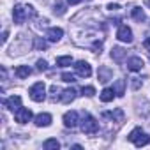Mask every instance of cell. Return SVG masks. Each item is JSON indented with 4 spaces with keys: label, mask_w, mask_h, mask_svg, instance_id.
<instances>
[{
    "label": "cell",
    "mask_w": 150,
    "mask_h": 150,
    "mask_svg": "<svg viewBox=\"0 0 150 150\" xmlns=\"http://www.w3.org/2000/svg\"><path fill=\"white\" fill-rule=\"evenodd\" d=\"M97 129H99L97 120H96L92 115H85L83 120H81V131H83L85 134H96Z\"/></svg>",
    "instance_id": "cell-4"
},
{
    "label": "cell",
    "mask_w": 150,
    "mask_h": 150,
    "mask_svg": "<svg viewBox=\"0 0 150 150\" xmlns=\"http://www.w3.org/2000/svg\"><path fill=\"white\" fill-rule=\"evenodd\" d=\"M62 35H64V30L58 28V27H51V28H48V32H46V37H48L51 42H58V41L62 39Z\"/></svg>",
    "instance_id": "cell-10"
},
{
    "label": "cell",
    "mask_w": 150,
    "mask_h": 150,
    "mask_svg": "<svg viewBox=\"0 0 150 150\" xmlns=\"http://www.w3.org/2000/svg\"><path fill=\"white\" fill-rule=\"evenodd\" d=\"M76 96H78V92L74 90V88H65V90L60 94V101H62L64 104H69V103H72L74 99H76Z\"/></svg>",
    "instance_id": "cell-11"
},
{
    "label": "cell",
    "mask_w": 150,
    "mask_h": 150,
    "mask_svg": "<svg viewBox=\"0 0 150 150\" xmlns=\"http://www.w3.org/2000/svg\"><path fill=\"white\" fill-rule=\"evenodd\" d=\"M81 94L87 96V97H92V96L96 94V88H94V87H83V88H81Z\"/></svg>",
    "instance_id": "cell-26"
},
{
    "label": "cell",
    "mask_w": 150,
    "mask_h": 150,
    "mask_svg": "<svg viewBox=\"0 0 150 150\" xmlns=\"http://www.w3.org/2000/svg\"><path fill=\"white\" fill-rule=\"evenodd\" d=\"M55 14H58V16H62L64 13H65V4H62V2H57L55 4Z\"/></svg>",
    "instance_id": "cell-23"
},
{
    "label": "cell",
    "mask_w": 150,
    "mask_h": 150,
    "mask_svg": "<svg viewBox=\"0 0 150 150\" xmlns=\"http://www.w3.org/2000/svg\"><path fill=\"white\" fill-rule=\"evenodd\" d=\"M50 92H51V99H53V101H55V99H57V96H58V92H60V90H58V87H57V85H53V87H51V88H50Z\"/></svg>",
    "instance_id": "cell-28"
},
{
    "label": "cell",
    "mask_w": 150,
    "mask_h": 150,
    "mask_svg": "<svg viewBox=\"0 0 150 150\" xmlns=\"http://www.w3.org/2000/svg\"><path fill=\"white\" fill-rule=\"evenodd\" d=\"M80 2H81V0H67L69 6H76V4H80Z\"/></svg>",
    "instance_id": "cell-33"
},
{
    "label": "cell",
    "mask_w": 150,
    "mask_h": 150,
    "mask_svg": "<svg viewBox=\"0 0 150 150\" xmlns=\"http://www.w3.org/2000/svg\"><path fill=\"white\" fill-rule=\"evenodd\" d=\"M113 97H115L113 88H104V90L101 92V101H103V103H110V101H113Z\"/></svg>",
    "instance_id": "cell-18"
},
{
    "label": "cell",
    "mask_w": 150,
    "mask_h": 150,
    "mask_svg": "<svg viewBox=\"0 0 150 150\" xmlns=\"http://www.w3.org/2000/svg\"><path fill=\"white\" fill-rule=\"evenodd\" d=\"M72 64V57H58L57 58V65L58 67H67Z\"/></svg>",
    "instance_id": "cell-21"
},
{
    "label": "cell",
    "mask_w": 150,
    "mask_h": 150,
    "mask_svg": "<svg viewBox=\"0 0 150 150\" xmlns=\"http://www.w3.org/2000/svg\"><path fill=\"white\" fill-rule=\"evenodd\" d=\"M145 6H146V7H150V0H145Z\"/></svg>",
    "instance_id": "cell-34"
},
{
    "label": "cell",
    "mask_w": 150,
    "mask_h": 150,
    "mask_svg": "<svg viewBox=\"0 0 150 150\" xmlns=\"http://www.w3.org/2000/svg\"><path fill=\"white\" fill-rule=\"evenodd\" d=\"M76 124H78V111H67L65 115H64V125L65 127H76Z\"/></svg>",
    "instance_id": "cell-9"
},
{
    "label": "cell",
    "mask_w": 150,
    "mask_h": 150,
    "mask_svg": "<svg viewBox=\"0 0 150 150\" xmlns=\"http://www.w3.org/2000/svg\"><path fill=\"white\" fill-rule=\"evenodd\" d=\"M14 72H16V76H18L20 80H23V78H28L30 74H32V69H30L28 65H18Z\"/></svg>",
    "instance_id": "cell-16"
},
{
    "label": "cell",
    "mask_w": 150,
    "mask_h": 150,
    "mask_svg": "<svg viewBox=\"0 0 150 150\" xmlns=\"http://www.w3.org/2000/svg\"><path fill=\"white\" fill-rule=\"evenodd\" d=\"M124 57H125V50H124V48H118V46H117V48H113V50H111V58H113V60L122 62V60H124Z\"/></svg>",
    "instance_id": "cell-17"
},
{
    "label": "cell",
    "mask_w": 150,
    "mask_h": 150,
    "mask_svg": "<svg viewBox=\"0 0 150 150\" xmlns=\"http://www.w3.org/2000/svg\"><path fill=\"white\" fill-rule=\"evenodd\" d=\"M14 120L18 124H27V122L32 120V111L28 108H20V110L14 111Z\"/></svg>",
    "instance_id": "cell-6"
},
{
    "label": "cell",
    "mask_w": 150,
    "mask_h": 150,
    "mask_svg": "<svg viewBox=\"0 0 150 150\" xmlns=\"http://www.w3.org/2000/svg\"><path fill=\"white\" fill-rule=\"evenodd\" d=\"M7 35H9V32H7V30H4V34H2V42H4V44L7 42Z\"/></svg>",
    "instance_id": "cell-31"
},
{
    "label": "cell",
    "mask_w": 150,
    "mask_h": 150,
    "mask_svg": "<svg viewBox=\"0 0 150 150\" xmlns=\"http://www.w3.org/2000/svg\"><path fill=\"white\" fill-rule=\"evenodd\" d=\"M46 69H48V62L42 60V58L37 60V71H46Z\"/></svg>",
    "instance_id": "cell-27"
},
{
    "label": "cell",
    "mask_w": 150,
    "mask_h": 150,
    "mask_svg": "<svg viewBox=\"0 0 150 150\" xmlns=\"http://www.w3.org/2000/svg\"><path fill=\"white\" fill-rule=\"evenodd\" d=\"M97 76H99V81L106 83V81H110V80H111V76H113V71H111L110 67L103 65V67H99V72H97Z\"/></svg>",
    "instance_id": "cell-13"
},
{
    "label": "cell",
    "mask_w": 150,
    "mask_h": 150,
    "mask_svg": "<svg viewBox=\"0 0 150 150\" xmlns=\"http://www.w3.org/2000/svg\"><path fill=\"white\" fill-rule=\"evenodd\" d=\"M117 37L122 42H132V30L127 25H120L118 30H117Z\"/></svg>",
    "instance_id": "cell-7"
},
{
    "label": "cell",
    "mask_w": 150,
    "mask_h": 150,
    "mask_svg": "<svg viewBox=\"0 0 150 150\" xmlns=\"http://www.w3.org/2000/svg\"><path fill=\"white\" fill-rule=\"evenodd\" d=\"M143 46H145L146 50H150V37H146V39L143 41Z\"/></svg>",
    "instance_id": "cell-32"
},
{
    "label": "cell",
    "mask_w": 150,
    "mask_h": 150,
    "mask_svg": "<svg viewBox=\"0 0 150 150\" xmlns=\"http://www.w3.org/2000/svg\"><path fill=\"white\" fill-rule=\"evenodd\" d=\"M34 14H35V11L30 6H14V11H13V18H14L16 25L25 23V20L30 18V16H34Z\"/></svg>",
    "instance_id": "cell-1"
},
{
    "label": "cell",
    "mask_w": 150,
    "mask_h": 150,
    "mask_svg": "<svg viewBox=\"0 0 150 150\" xmlns=\"http://www.w3.org/2000/svg\"><path fill=\"white\" fill-rule=\"evenodd\" d=\"M113 92H115V96H118V97H122L124 94H125V80H117L115 83H113Z\"/></svg>",
    "instance_id": "cell-15"
},
{
    "label": "cell",
    "mask_w": 150,
    "mask_h": 150,
    "mask_svg": "<svg viewBox=\"0 0 150 150\" xmlns=\"http://www.w3.org/2000/svg\"><path fill=\"white\" fill-rule=\"evenodd\" d=\"M108 9H111V11H117V9H120V6H118V4H110V6H108Z\"/></svg>",
    "instance_id": "cell-30"
},
{
    "label": "cell",
    "mask_w": 150,
    "mask_h": 150,
    "mask_svg": "<svg viewBox=\"0 0 150 150\" xmlns=\"http://www.w3.org/2000/svg\"><path fill=\"white\" fill-rule=\"evenodd\" d=\"M34 44H35V50H46V46H48L46 41L41 39V37H35V42H34Z\"/></svg>",
    "instance_id": "cell-25"
},
{
    "label": "cell",
    "mask_w": 150,
    "mask_h": 150,
    "mask_svg": "<svg viewBox=\"0 0 150 150\" xmlns=\"http://www.w3.org/2000/svg\"><path fill=\"white\" fill-rule=\"evenodd\" d=\"M42 146H44L46 150H58V148H60V143H58L55 138H50V139H46V141L42 143Z\"/></svg>",
    "instance_id": "cell-19"
},
{
    "label": "cell",
    "mask_w": 150,
    "mask_h": 150,
    "mask_svg": "<svg viewBox=\"0 0 150 150\" xmlns=\"http://www.w3.org/2000/svg\"><path fill=\"white\" fill-rule=\"evenodd\" d=\"M62 81H65V83H74V81H76V78H74V74H71V72H64V74H62Z\"/></svg>",
    "instance_id": "cell-24"
},
{
    "label": "cell",
    "mask_w": 150,
    "mask_h": 150,
    "mask_svg": "<svg viewBox=\"0 0 150 150\" xmlns=\"http://www.w3.org/2000/svg\"><path fill=\"white\" fill-rule=\"evenodd\" d=\"M34 122H35L37 127H48V125L51 124V115H50V113H39V115L34 118Z\"/></svg>",
    "instance_id": "cell-12"
},
{
    "label": "cell",
    "mask_w": 150,
    "mask_h": 150,
    "mask_svg": "<svg viewBox=\"0 0 150 150\" xmlns=\"http://www.w3.org/2000/svg\"><path fill=\"white\" fill-rule=\"evenodd\" d=\"M139 85H141L139 80H138V78H132V87H134V88H139Z\"/></svg>",
    "instance_id": "cell-29"
},
{
    "label": "cell",
    "mask_w": 150,
    "mask_h": 150,
    "mask_svg": "<svg viewBox=\"0 0 150 150\" xmlns=\"http://www.w3.org/2000/svg\"><path fill=\"white\" fill-rule=\"evenodd\" d=\"M104 117H110V118H118V120H122L124 118V111L120 110V108H117L115 111H111V113H104Z\"/></svg>",
    "instance_id": "cell-22"
},
{
    "label": "cell",
    "mask_w": 150,
    "mask_h": 150,
    "mask_svg": "<svg viewBox=\"0 0 150 150\" xmlns=\"http://www.w3.org/2000/svg\"><path fill=\"white\" fill-rule=\"evenodd\" d=\"M148 53H150V51H148Z\"/></svg>",
    "instance_id": "cell-35"
},
{
    "label": "cell",
    "mask_w": 150,
    "mask_h": 150,
    "mask_svg": "<svg viewBox=\"0 0 150 150\" xmlns=\"http://www.w3.org/2000/svg\"><path fill=\"white\" fill-rule=\"evenodd\" d=\"M74 71H76V74L81 76V78H88L90 74H92V67L85 60H78L76 64H74Z\"/></svg>",
    "instance_id": "cell-5"
},
{
    "label": "cell",
    "mask_w": 150,
    "mask_h": 150,
    "mask_svg": "<svg viewBox=\"0 0 150 150\" xmlns=\"http://www.w3.org/2000/svg\"><path fill=\"white\" fill-rule=\"evenodd\" d=\"M129 141H132L136 146H145V145L150 143V138L141 131V127H136V129L131 131V134H129Z\"/></svg>",
    "instance_id": "cell-3"
},
{
    "label": "cell",
    "mask_w": 150,
    "mask_h": 150,
    "mask_svg": "<svg viewBox=\"0 0 150 150\" xmlns=\"http://www.w3.org/2000/svg\"><path fill=\"white\" fill-rule=\"evenodd\" d=\"M4 106L7 110H11V111H16V110L21 108V97L20 96H11V97H7L4 101Z\"/></svg>",
    "instance_id": "cell-8"
},
{
    "label": "cell",
    "mask_w": 150,
    "mask_h": 150,
    "mask_svg": "<svg viewBox=\"0 0 150 150\" xmlns=\"http://www.w3.org/2000/svg\"><path fill=\"white\" fill-rule=\"evenodd\" d=\"M28 94H30V99H32V101H35V103H42V101L46 99V87H44V83H42V81L34 83V85L30 87Z\"/></svg>",
    "instance_id": "cell-2"
},
{
    "label": "cell",
    "mask_w": 150,
    "mask_h": 150,
    "mask_svg": "<svg viewBox=\"0 0 150 150\" xmlns=\"http://www.w3.org/2000/svg\"><path fill=\"white\" fill-rule=\"evenodd\" d=\"M141 67H143V60L139 57H132V58L127 60V69L129 71L136 72V71H141Z\"/></svg>",
    "instance_id": "cell-14"
},
{
    "label": "cell",
    "mask_w": 150,
    "mask_h": 150,
    "mask_svg": "<svg viewBox=\"0 0 150 150\" xmlns=\"http://www.w3.org/2000/svg\"><path fill=\"white\" fill-rule=\"evenodd\" d=\"M131 14H132V18H134L136 21H145V20H146V16H145V11H143L141 7H134Z\"/></svg>",
    "instance_id": "cell-20"
}]
</instances>
